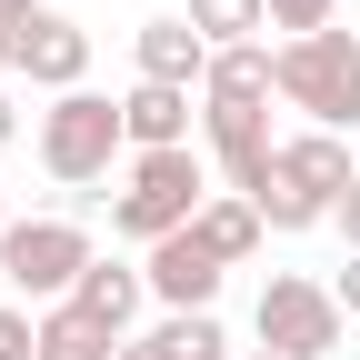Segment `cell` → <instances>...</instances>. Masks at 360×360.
I'll use <instances>...</instances> for the list:
<instances>
[{
    "label": "cell",
    "mask_w": 360,
    "mask_h": 360,
    "mask_svg": "<svg viewBox=\"0 0 360 360\" xmlns=\"http://www.w3.org/2000/svg\"><path fill=\"white\" fill-rule=\"evenodd\" d=\"M210 200H220L210 150H130L120 191H110V231H120L130 250H160L170 231H191Z\"/></svg>",
    "instance_id": "1"
},
{
    "label": "cell",
    "mask_w": 360,
    "mask_h": 360,
    "mask_svg": "<svg viewBox=\"0 0 360 360\" xmlns=\"http://www.w3.org/2000/svg\"><path fill=\"white\" fill-rule=\"evenodd\" d=\"M350 180H360V160H350V141H340V130H281L270 191H260L250 210L270 220V231H321V220H340Z\"/></svg>",
    "instance_id": "2"
},
{
    "label": "cell",
    "mask_w": 360,
    "mask_h": 360,
    "mask_svg": "<svg viewBox=\"0 0 360 360\" xmlns=\"http://www.w3.org/2000/svg\"><path fill=\"white\" fill-rule=\"evenodd\" d=\"M40 170L60 180V191H101L110 170H130V130H120V101L101 90H60L51 110H40Z\"/></svg>",
    "instance_id": "3"
},
{
    "label": "cell",
    "mask_w": 360,
    "mask_h": 360,
    "mask_svg": "<svg viewBox=\"0 0 360 360\" xmlns=\"http://www.w3.org/2000/svg\"><path fill=\"white\" fill-rule=\"evenodd\" d=\"M281 101L300 110V130H360V40L350 30H310L281 40Z\"/></svg>",
    "instance_id": "4"
},
{
    "label": "cell",
    "mask_w": 360,
    "mask_h": 360,
    "mask_svg": "<svg viewBox=\"0 0 360 360\" xmlns=\"http://www.w3.org/2000/svg\"><path fill=\"white\" fill-rule=\"evenodd\" d=\"M250 340L281 350V360H330L350 340V310L330 281H310V270H270L260 281V310H250Z\"/></svg>",
    "instance_id": "5"
},
{
    "label": "cell",
    "mask_w": 360,
    "mask_h": 360,
    "mask_svg": "<svg viewBox=\"0 0 360 360\" xmlns=\"http://www.w3.org/2000/svg\"><path fill=\"white\" fill-rule=\"evenodd\" d=\"M90 231L80 220H60V210H40V220H11L0 231V281H11L20 300H40V310H60L80 281H90Z\"/></svg>",
    "instance_id": "6"
},
{
    "label": "cell",
    "mask_w": 360,
    "mask_h": 360,
    "mask_svg": "<svg viewBox=\"0 0 360 360\" xmlns=\"http://www.w3.org/2000/svg\"><path fill=\"white\" fill-rule=\"evenodd\" d=\"M141 270H150V310H220V260L200 231H170L160 250H141Z\"/></svg>",
    "instance_id": "7"
},
{
    "label": "cell",
    "mask_w": 360,
    "mask_h": 360,
    "mask_svg": "<svg viewBox=\"0 0 360 360\" xmlns=\"http://www.w3.org/2000/svg\"><path fill=\"white\" fill-rule=\"evenodd\" d=\"M130 60H141V80H160V90H200L210 80V40L191 30V11H160V20L130 30Z\"/></svg>",
    "instance_id": "8"
},
{
    "label": "cell",
    "mask_w": 360,
    "mask_h": 360,
    "mask_svg": "<svg viewBox=\"0 0 360 360\" xmlns=\"http://www.w3.org/2000/svg\"><path fill=\"white\" fill-rule=\"evenodd\" d=\"M70 310L110 340H141V310H150V270L141 260H90V281L70 290Z\"/></svg>",
    "instance_id": "9"
},
{
    "label": "cell",
    "mask_w": 360,
    "mask_h": 360,
    "mask_svg": "<svg viewBox=\"0 0 360 360\" xmlns=\"http://www.w3.org/2000/svg\"><path fill=\"white\" fill-rule=\"evenodd\" d=\"M120 130H130V150H191V130H200V90L130 80V90H120Z\"/></svg>",
    "instance_id": "10"
},
{
    "label": "cell",
    "mask_w": 360,
    "mask_h": 360,
    "mask_svg": "<svg viewBox=\"0 0 360 360\" xmlns=\"http://www.w3.org/2000/svg\"><path fill=\"white\" fill-rule=\"evenodd\" d=\"M20 80L51 90V101H60V90H90V30L70 11H51V20L30 30V51H20Z\"/></svg>",
    "instance_id": "11"
},
{
    "label": "cell",
    "mask_w": 360,
    "mask_h": 360,
    "mask_svg": "<svg viewBox=\"0 0 360 360\" xmlns=\"http://www.w3.org/2000/svg\"><path fill=\"white\" fill-rule=\"evenodd\" d=\"M191 231H200V240H210V250H220V260H231V270H240V260H250V250H260V240H270V220H260V210H250V200H240V191H220V200H210V210H200V220H191Z\"/></svg>",
    "instance_id": "12"
},
{
    "label": "cell",
    "mask_w": 360,
    "mask_h": 360,
    "mask_svg": "<svg viewBox=\"0 0 360 360\" xmlns=\"http://www.w3.org/2000/svg\"><path fill=\"white\" fill-rule=\"evenodd\" d=\"M150 340H160L170 360H240L220 310H160V321H150Z\"/></svg>",
    "instance_id": "13"
},
{
    "label": "cell",
    "mask_w": 360,
    "mask_h": 360,
    "mask_svg": "<svg viewBox=\"0 0 360 360\" xmlns=\"http://www.w3.org/2000/svg\"><path fill=\"white\" fill-rule=\"evenodd\" d=\"M191 30L210 51H250V40H270V0H191Z\"/></svg>",
    "instance_id": "14"
},
{
    "label": "cell",
    "mask_w": 360,
    "mask_h": 360,
    "mask_svg": "<svg viewBox=\"0 0 360 360\" xmlns=\"http://www.w3.org/2000/svg\"><path fill=\"white\" fill-rule=\"evenodd\" d=\"M110 350H120V340H110V330H90L70 300H60V310H40V350H30V360H110Z\"/></svg>",
    "instance_id": "15"
},
{
    "label": "cell",
    "mask_w": 360,
    "mask_h": 360,
    "mask_svg": "<svg viewBox=\"0 0 360 360\" xmlns=\"http://www.w3.org/2000/svg\"><path fill=\"white\" fill-rule=\"evenodd\" d=\"M270 30H290V40H310V30H340V0H270Z\"/></svg>",
    "instance_id": "16"
},
{
    "label": "cell",
    "mask_w": 360,
    "mask_h": 360,
    "mask_svg": "<svg viewBox=\"0 0 360 360\" xmlns=\"http://www.w3.org/2000/svg\"><path fill=\"white\" fill-rule=\"evenodd\" d=\"M40 20H51L40 0H0V60H11V70H20V51H30V30H40Z\"/></svg>",
    "instance_id": "17"
},
{
    "label": "cell",
    "mask_w": 360,
    "mask_h": 360,
    "mask_svg": "<svg viewBox=\"0 0 360 360\" xmlns=\"http://www.w3.org/2000/svg\"><path fill=\"white\" fill-rule=\"evenodd\" d=\"M30 350H40V310L0 300V360H30Z\"/></svg>",
    "instance_id": "18"
},
{
    "label": "cell",
    "mask_w": 360,
    "mask_h": 360,
    "mask_svg": "<svg viewBox=\"0 0 360 360\" xmlns=\"http://www.w3.org/2000/svg\"><path fill=\"white\" fill-rule=\"evenodd\" d=\"M330 290H340V310H350V330H360V250L340 260V281H330Z\"/></svg>",
    "instance_id": "19"
},
{
    "label": "cell",
    "mask_w": 360,
    "mask_h": 360,
    "mask_svg": "<svg viewBox=\"0 0 360 360\" xmlns=\"http://www.w3.org/2000/svg\"><path fill=\"white\" fill-rule=\"evenodd\" d=\"M330 231H340V240L360 250V180H350V200H340V220H330Z\"/></svg>",
    "instance_id": "20"
},
{
    "label": "cell",
    "mask_w": 360,
    "mask_h": 360,
    "mask_svg": "<svg viewBox=\"0 0 360 360\" xmlns=\"http://www.w3.org/2000/svg\"><path fill=\"white\" fill-rule=\"evenodd\" d=\"M110 360H170V350H160V340H150V330H141V340H120V350H110Z\"/></svg>",
    "instance_id": "21"
},
{
    "label": "cell",
    "mask_w": 360,
    "mask_h": 360,
    "mask_svg": "<svg viewBox=\"0 0 360 360\" xmlns=\"http://www.w3.org/2000/svg\"><path fill=\"white\" fill-rule=\"evenodd\" d=\"M20 141V110H11V90H0V150H11Z\"/></svg>",
    "instance_id": "22"
},
{
    "label": "cell",
    "mask_w": 360,
    "mask_h": 360,
    "mask_svg": "<svg viewBox=\"0 0 360 360\" xmlns=\"http://www.w3.org/2000/svg\"><path fill=\"white\" fill-rule=\"evenodd\" d=\"M11 220H20V210H11V191H0V231H11Z\"/></svg>",
    "instance_id": "23"
},
{
    "label": "cell",
    "mask_w": 360,
    "mask_h": 360,
    "mask_svg": "<svg viewBox=\"0 0 360 360\" xmlns=\"http://www.w3.org/2000/svg\"><path fill=\"white\" fill-rule=\"evenodd\" d=\"M240 360H281V350H240Z\"/></svg>",
    "instance_id": "24"
},
{
    "label": "cell",
    "mask_w": 360,
    "mask_h": 360,
    "mask_svg": "<svg viewBox=\"0 0 360 360\" xmlns=\"http://www.w3.org/2000/svg\"><path fill=\"white\" fill-rule=\"evenodd\" d=\"M0 70H11V60H0Z\"/></svg>",
    "instance_id": "25"
}]
</instances>
